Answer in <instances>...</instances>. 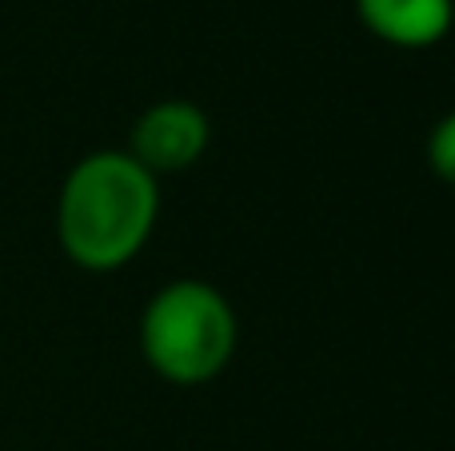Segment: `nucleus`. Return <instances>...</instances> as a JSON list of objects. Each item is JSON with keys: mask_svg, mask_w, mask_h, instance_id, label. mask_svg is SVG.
<instances>
[{"mask_svg": "<svg viewBox=\"0 0 455 451\" xmlns=\"http://www.w3.org/2000/svg\"><path fill=\"white\" fill-rule=\"evenodd\" d=\"M160 216V184L128 152H88L56 196V240L84 272H116L140 256Z\"/></svg>", "mask_w": 455, "mask_h": 451, "instance_id": "f257e3e1", "label": "nucleus"}, {"mask_svg": "<svg viewBox=\"0 0 455 451\" xmlns=\"http://www.w3.org/2000/svg\"><path fill=\"white\" fill-rule=\"evenodd\" d=\"M240 324L220 288L204 280H172L140 316V352L168 384L196 388L232 364Z\"/></svg>", "mask_w": 455, "mask_h": 451, "instance_id": "f03ea898", "label": "nucleus"}, {"mask_svg": "<svg viewBox=\"0 0 455 451\" xmlns=\"http://www.w3.org/2000/svg\"><path fill=\"white\" fill-rule=\"evenodd\" d=\"M212 144V120L192 100H160L144 108V116L132 124L128 156L144 164L152 176L184 172L192 168Z\"/></svg>", "mask_w": 455, "mask_h": 451, "instance_id": "7ed1b4c3", "label": "nucleus"}, {"mask_svg": "<svg viewBox=\"0 0 455 451\" xmlns=\"http://www.w3.org/2000/svg\"><path fill=\"white\" fill-rule=\"evenodd\" d=\"M355 16L392 48H432L451 32V0H355Z\"/></svg>", "mask_w": 455, "mask_h": 451, "instance_id": "20e7f679", "label": "nucleus"}, {"mask_svg": "<svg viewBox=\"0 0 455 451\" xmlns=\"http://www.w3.org/2000/svg\"><path fill=\"white\" fill-rule=\"evenodd\" d=\"M427 164L435 168V176H440L443 184L455 188V112H448V116L432 128V140H427Z\"/></svg>", "mask_w": 455, "mask_h": 451, "instance_id": "39448f33", "label": "nucleus"}]
</instances>
